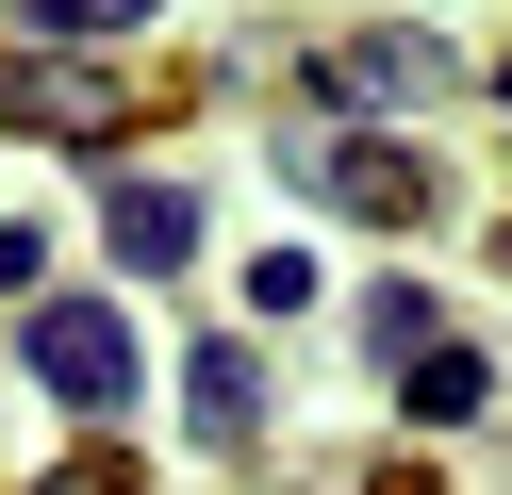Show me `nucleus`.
Masks as SVG:
<instances>
[{
	"mask_svg": "<svg viewBox=\"0 0 512 495\" xmlns=\"http://www.w3.org/2000/svg\"><path fill=\"white\" fill-rule=\"evenodd\" d=\"M0 116L50 132V149H116V132H133V99H116L83 50H0Z\"/></svg>",
	"mask_w": 512,
	"mask_h": 495,
	"instance_id": "1",
	"label": "nucleus"
},
{
	"mask_svg": "<svg viewBox=\"0 0 512 495\" xmlns=\"http://www.w3.org/2000/svg\"><path fill=\"white\" fill-rule=\"evenodd\" d=\"M34 380L67 396V413H133V314H100V297H50V314H34Z\"/></svg>",
	"mask_w": 512,
	"mask_h": 495,
	"instance_id": "2",
	"label": "nucleus"
},
{
	"mask_svg": "<svg viewBox=\"0 0 512 495\" xmlns=\"http://www.w3.org/2000/svg\"><path fill=\"white\" fill-rule=\"evenodd\" d=\"M298 182L331 198V215H380V231H413V215H430V165H413V149H380V132H331Z\"/></svg>",
	"mask_w": 512,
	"mask_h": 495,
	"instance_id": "3",
	"label": "nucleus"
},
{
	"mask_svg": "<svg viewBox=\"0 0 512 495\" xmlns=\"http://www.w3.org/2000/svg\"><path fill=\"white\" fill-rule=\"evenodd\" d=\"M100 231H116V264H149V281H166V264L199 248V198H182V182H116Z\"/></svg>",
	"mask_w": 512,
	"mask_h": 495,
	"instance_id": "4",
	"label": "nucleus"
},
{
	"mask_svg": "<svg viewBox=\"0 0 512 495\" xmlns=\"http://www.w3.org/2000/svg\"><path fill=\"white\" fill-rule=\"evenodd\" d=\"M347 99H397L413 116V99H446V50L430 33H347Z\"/></svg>",
	"mask_w": 512,
	"mask_h": 495,
	"instance_id": "5",
	"label": "nucleus"
},
{
	"mask_svg": "<svg viewBox=\"0 0 512 495\" xmlns=\"http://www.w3.org/2000/svg\"><path fill=\"white\" fill-rule=\"evenodd\" d=\"M182 413H199L215 446H248V413H265V363H248V347H199V363H182Z\"/></svg>",
	"mask_w": 512,
	"mask_h": 495,
	"instance_id": "6",
	"label": "nucleus"
},
{
	"mask_svg": "<svg viewBox=\"0 0 512 495\" xmlns=\"http://www.w3.org/2000/svg\"><path fill=\"white\" fill-rule=\"evenodd\" d=\"M17 17H34L50 50H83V66H100L116 33H149V0H17Z\"/></svg>",
	"mask_w": 512,
	"mask_h": 495,
	"instance_id": "7",
	"label": "nucleus"
},
{
	"mask_svg": "<svg viewBox=\"0 0 512 495\" xmlns=\"http://www.w3.org/2000/svg\"><path fill=\"white\" fill-rule=\"evenodd\" d=\"M479 396H496V363H479V347H430V363H413V413H430V429H463Z\"/></svg>",
	"mask_w": 512,
	"mask_h": 495,
	"instance_id": "8",
	"label": "nucleus"
},
{
	"mask_svg": "<svg viewBox=\"0 0 512 495\" xmlns=\"http://www.w3.org/2000/svg\"><path fill=\"white\" fill-rule=\"evenodd\" d=\"M364 347H380V363H430L446 330H430V297H413V281H380V314H364Z\"/></svg>",
	"mask_w": 512,
	"mask_h": 495,
	"instance_id": "9",
	"label": "nucleus"
},
{
	"mask_svg": "<svg viewBox=\"0 0 512 495\" xmlns=\"http://www.w3.org/2000/svg\"><path fill=\"white\" fill-rule=\"evenodd\" d=\"M34 495H133V462H67V479H34Z\"/></svg>",
	"mask_w": 512,
	"mask_h": 495,
	"instance_id": "10",
	"label": "nucleus"
},
{
	"mask_svg": "<svg viewBox=\"0 0 512 495\" xmlns=\"http://www.w3.org/2000/svg\"><path fill=\"white\" fill-rule=\"evenodd\" d=\"M380 495H446V479H380Z\"/></svg>",
	"mask_w": 512,
	"mask_h": 495,
	"instance_id": "11",
	"label": "nucleus"
},
{
	"mask_svg": "<svg viewBox=\"0 0 512 495\" xmlns=\"http://www.w3.org/2000/svg\"><path fill=\"white\" fill-rule=\"evenodd\" d=\"M496 248H512V231H496Z\"/></svg>",
	"mask_w": 512,
	"mask_h": 495,
	"instance_id": "12",
	"label": "nucleus"
}]
</instances>
